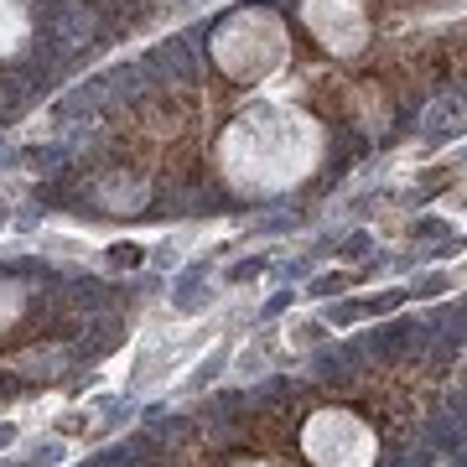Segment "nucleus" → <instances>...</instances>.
Returning <instances> with one entry per match:
<instances>
[{"label":"nucleus","instance_id":"nucleus-1","mask_svg":"<svg viewBox=\"0 0 467 467\" xmlns=\"http://www.w3.org/2000/svg\"><path fill=\"white\" fill-rule=\"evenodd\" d=\"M327 130L301 104H250L218 135V177L239 198H281L322 167Z\"/></svg>","mask_w":467,"mask_h":467},{"label":"nucleus","instance_id":"nucleus-2","mask_svg":"<svg viewBox=\"0 0 467 467\" xmlns=\"http://www.w3.org/2000/svg\"><path fill=\"white\" fill-rule=\"evenodd\" d=\"M208 47H213V63L223 78H234V84H260L275 67H285V57H291V32H285V21L275 11L250 5V11H234L213 32Z\"/></svg>","mask_w":467,"mask_h":467},{"label":"nucleus","instance_id":"nucleus-3","mask_svg":"<svg viewBox=\"0 0 467 467\" xmlns=\"http://www.w3.org/2000/svg\"><path fill=\"white\" fill-rule=\"evenodd\" d=\"M301 457L312 467H374L379 462V431L358 410L327 405V410H312L301 426Z\"/></svg>","mask_w":467,"mask_h":467},{"label":"nucleus","instance_id":"nucleus-4","mask_svg":"<svg viewBox=\"0 0 467 467\" xmlns=\"http://www.w3.org/2000/svg\"><path fill=\"white\" fill-rule=\"evenodd\" d=\"M301 26L333 57H358L368 47V36H374L364 0H301Z\"/></svg>","mask_w":467,"mask_h":467},{"label":"nucleus","instance_id":"nucleus-5","mask_svg":"<svg viewBox=\"0 0 467 467\" xmlns=\"http://www.w3.org/2000/svg\"><path fill=\"white\" fill-rule=\"evenodd\" d=\"M32 36V16L21 0H0V57H16Z\"/></svg>","mask_w":467,"mask_h":467},{"label":"nucleus","instance_id":"nucleus-6","mask_svg":"<svg viewBox=\"0 0 467 467\" xmlns=\"http://www.w3.org/2000/svg\"><path fill=\"white\" fill-rule=\"evenodd\" d=\"M21 312H26V291L16 281H0V333H11L21 322Z\"/></svg>","mask_w":467,"mask_h":467},{"label":"nucleus","instance_id":"nucleus-7","mask_svg":"<svg viewBox=\"0 0 467 467\" xmlns=\"http://www.w3.org/2000/svg\"><path fill=\"white\" fill-rule=\"evenodd\" d=\"M239 467H270V462H239Z\"/></svg>","mask_w":467,"mask_h":467}]
</instances>
